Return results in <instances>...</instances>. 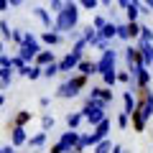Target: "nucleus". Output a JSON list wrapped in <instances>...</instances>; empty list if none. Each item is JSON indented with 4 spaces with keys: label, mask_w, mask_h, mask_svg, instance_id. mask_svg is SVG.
<instances>
[{
    "label": "nucleus",
    "mask_w": 153,
    "mask_h": 153,
    "mask_svg": "<svg viewBox=\"0 0 153 153\" xmlns=\"http://www.w3.org/2000/svg\"><path fill=\"white\" fill-rule=\"evenodd\" d=\"M26 143V130L23 128H16L13 130V146H23Z\"/></svg>",
    "instance_id": "nucleus-1"
},
{
    "label": "nucleus",
    "mask_w": 153,
    "mask_h": 153,
    "mask_svg": "<svg viewBox=\"0 0 153 153\" xmlns=\"http://www.w3.org/2000/svg\"><path fill=\"white\" fill-rule=\"evenodd\" d=\"M44 143H46V135H44V133H38L36 138L28 140V146H31V148H38V146H44Z\"/></svg>",
    "instance_id": "nucleus-2"
},
{
    "label": "nucleus",
    "mask_w": 153,
    "mask_h": 153,
    "mask_svg": "<svg viewBox=\"0 0 153 153\" xmlns=\"http://www.w3.org/2000/svg\"><path fill=\"white\" fill-rule=\"evenodd\" d=\"M110 151H112V143L110 140H102L97 148H94V153H110Z\"/></svg>",
    "instance_id": "nucleus-3"
},
{
    "label": "nucleus",
    "mask_w": 153,
    "mask_h": 153,
    "mask_svg": "<svg viewBox=\"0 0 153 153\" xmlns=\"http://www.w3.org/2000/svg\"><path fill=\"white\" fill-rule=\"evenodd\" d=\"M84 112H87V117H89V120H92V123H100V117H102V115H100L97 110H92V107H87V110H84Z\"/></svg>",
    "instance_id": "nucleus-4"
},
{
    "label": "nucleus",
    "mask_w": 153,
    "mask_h": 153,
    "mask_svg": "<svg viewBox=\"0 0 153 153\" xmlns=\"http://www.w3.org/2000/svg\"><path fill=\"white\" fill-rule=\"evenodd\" d=\"M74 140H76V135H74V133H71V135H64V138H61V146H64V148H69Z\"/></svg>",
    "instance_id": "nucleus-5"
},
{
    "label": "nucleus",
    "mask_w": 153,
    "mask_h": 153,
    "mask_svg": "<svg viewBox=\"0 0 153 153\" xmlns=\"http://www.w3.org/2000/svg\"><path fill=\"white\" fill-rule=\"evenodd\" d=\"M79 120H82V117H79V115H69V120H66V123H69V125L74 128V125H79Z\"/></svg>",
    "instance_id": "nucleus-6"
},
{
    "label": "nucleus",
    "mask_w": 153,
    "mask_h": 153,
    "mask_svg": "<svg viewBox=\"0 0 153 153\" xmlns=\"http://www.w3.org/2000/svg\"><path fill=\"white\" fill-rule=\"evenodd\" d=\"M54 125V117H44V128H51Z\"/></svg>",
    "instance_id": "nucleus-7"
},
{
    "label": "nucleus",
    "mask_w": 153,
    "mask_h": 153,
    "mask_svg": "<svg viewBox=\"0 0 153 153\" xmlns=\"http://www.w3.org/2000/svg\"><path fill=\"white\" fill-rule=\"evenodd\" d=\"M112 153H128V151H125L123 146H115V148H112Z\"/></svg>",
    "instance_id": "nucleus-8"
},
{
    "label": "nucleus",
    "mask_w": 153,
    "mask_h": 153,
    "mask_svg": "<svg viewBox=\"0 0 153 153\" xmlns=\"http://www.w3.org/2000/svg\"><path fill=\"white\" fill-rule=\"evenodd\" d=\"M0 153H5V148H0Z\"/></svg>",
    "instance_id": "nucleus-9"
}]
</instances>
